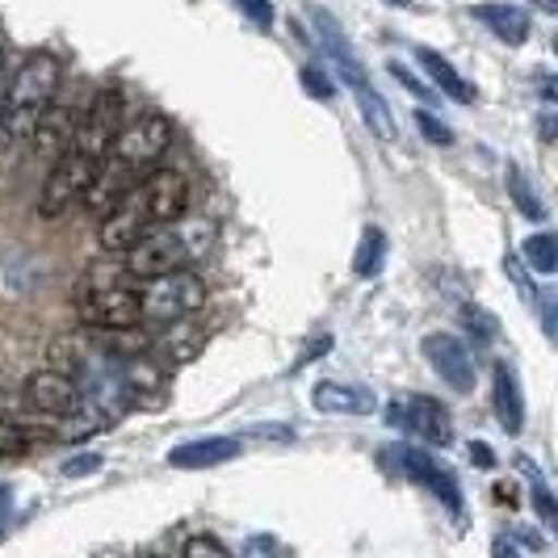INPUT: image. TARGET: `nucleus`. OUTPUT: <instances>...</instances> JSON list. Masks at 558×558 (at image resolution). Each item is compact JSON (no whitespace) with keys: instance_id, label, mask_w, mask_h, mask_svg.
Masks as SVG:
<instances>
[{"instance_id":"nucleus-1","label":"nucleus","mask_w":558,"mask_h":558,"mask_svg":"<svg viewBox=\"0 0 558 558\" xmlns=\"http://www.w3.org/2000/svg\"><path fill=\"white\" fill-rule=\"evenodd\" d=\"M56 88H59V59L47 56V51L29 56L22 63V72L13 76V84L4 88V126L0 131L9 140H29L43 110L51 106Z\"/></svg>"},{"instance_id":"nucleus-2","label":"nucleus","mask_w":558,"mask_h":558,"mask_svg":"<svg viewBox=\"0 0 558 558\" xmlns=\"http://www.w3.org/2000/svg\"><path fill=\"white\" fill-rule=\"evenodd\" d=\"M202 303H206V286L185 265L181 269H168L160 278H147V286L140 290L143 324H172L181 315L202 311Z\"/></svg>"},{"instance_id":"nucleus-3","label":"nucleus","mask_w":558,"mask_h":558,"mask_svg":"<svg viewBox=\"0 0 558 558\" xmlns=\"http://www.w3.org/2000/svg\"><path fill=\"white\" fill-rule=\"evenodd\" d=\"M101 160H93V156H84V151H63L51 168V177L43 181V194H38V215L43 219H59V215H68L72 206H81L84 194H88V185H93V172H97Z\"/></svg>"},{"instance_id":"nucleus-4","label":"nucleus","mask_w":558,"mask_h":558,"mask_svg":"<svg viewBox=\"0 0 558 558\" xmlns=\"http://www.w3.org/2000/svg\"><path fill=\"white\" fill-rule=\"evenodd\" d=\"M122 118H126V93L118 84H106L97 93V101L88 106L84 118H76V140H72V151H84L93 160H101L110 151V143L118 140L122 131Z\"/></svg>"},{"instance_id":"nucleus-5","label":"nucleus","mask_w":558,"mask_h":558,"mask_svg":"<svg viewBox=\"0 0 558 558\" xmlns=\"http://www.w3.org/2000/svg\"><path fill=\"white\" fill-rule=\"evenodd\" d=\"M168 143H172V122L165 113H143L131 126L118 131V140L110 143V156H118L122 165H131L140 177H147L151 168L160 165Z\"/></svg>"},{"instance_id":"nucleus-6","label":"nucleus","mask_w":558,"mask_h":558,"mask_svg":"<svg viewBox=\"0 0 558 558\" xmlns=\"http://www.w3.org/2000/svg\"><path fill=\"white\" fill-rule=\"evenodd\" d=\"M81 324L101 332H135L143 324L140 290L131 286H93L81 299Z\"/></svg>"},{"instance_id":"nucleus-7","label":"nucleus","mask_w":558,"mask_h":558,"mask_svg":"<svg viewBox=\"0 0 558 558\" xmlns=\"http://www.w3.org/2000/svg\"><path fill=\"white\" fill-rule=\"evenodd\" d=\"M131 194H135L140 210L147 215V223L168 227L172 219H181L185 206H190V181L177 168H151Z\"/></svg>"},{"instance_id":"nucleus-8","label":"nucleus","mask_w":558,"mask_h":558,"mask_svg":"<svg viewBox=\"0 0 558 558\" xmlns=\"http://www.w3.org/2000/svg\"><path fill=\"white\" fill-rule=\"evenodd\" d=\"M122 256H126V274H131V278H143V281L160 278V274H168V269L190 265V248H185V240H181L177 223L151 227L140 244L126 248Z\"/></svg>"},{"instance_id":"nucleus-9","label":"nucleus","mask_w":558,"mask_h":558,"mask_svg":"<svg viewBox=\"0 0 558 558\" xmlns=\"http://www.w3.org/2000/svg\"><path fill=\"white\" fill-rule=\"evenodd\" d=\"M420 353H424V362L433 365V374L453 387L458 395H471L478 383V369H475V357H471V349L458 340V336L449 332H428L420 340Z\"/></svg>"},{"instance_id":"nucleus-10","label":"nucleus","mask_w":558,"mask_h":558,"mask_svg":"<svg viewBox=\"0 0 558 558\" xmlns=\"http://www.w3.org/2000/svg\"><path fill=\"white\" fill-rule=\"evenodd\" d=\"M307 13H311V26H315V38H319L324 56L332 59V68L340 72V81L349 84V88H362V84H369L362 59H357L353 43H349V34L340 29V22H336L332 13H328L324 4H311Z\"/></svg>"},{"instance_id":"nucleus-11","label":"nucleus","mask_w":558,"mask_h":558,"mask_svg":"<svg viewBox=\"0 0 558 558\" xmlns=\"http://www.w3.org/2000/svg\"><path fill=\"white\" fill-rule=\"evenodd\" d=\"M26 403L43 416H72L81 408V383L63 369H34L26 378Z\"/></svg>"},{"instance_id":"nucleus-12","label":"nucleus","mask_w":558,"mask_h":558,"mask_svg":"<svg viewBox=\"0 0 558 558\" xmlns=\"http://www.w3.org/2000/svg\"><path fill=\"white\" fill-rule=\"evenodd\" d=\"M151 231V223H147V215L140 210V202H135V194H126L122 202H113L110 210L101 215V248L106 252H126L135 248L143 235Z\"/></svg>"},{"instance_id":"nucleus-13","label":"nucleus","mask_w":558,"mask_h":558,"mask_svg":"<svg viewBox=\"0 0 558 558\" xmlns=\"http://www.w3.org/2000/svg\"><path fill=\"white\" fill-rule=\"evenodd\" d=\"M395 458H399V466L416 483H424V492H433L453 517H462V487H458V478L449 475V471H441L424 449H395Z\"/></svg>"},{"instance_id":"nucleus-14","label":"nucleus","mask_w":558,"mask_h":558,"mask_svg":"<svg viewBox=\"0 0 558 558\" xmlns=\"http://www.w3.org/2000/svg\"><path fill=\"white\" fill-rule=\"evenodd\" d=\"M399 428H412L420 441H428V446H453V420H449V408L441 403V399H428V395L408 399L403 424H399Z\"/></svg>"},{"instance_id":"nucleus-15","label":"nucleus","mask_w":558,"mask_h":558,"mask_svg":"<svg viewBox=\"0 0 558 558\" xmlns=\"http://www.w3.org/2000/svg\"><path fill=\"white\" fill-rule=\"evenodd\" d=\"M231 458H240L235 437H197V441H181V446L168 449L172 471H210V466H223Z\"/></svg>"},{"instance_id":"nucleus-16","label":"nucleus","mask_w":558,"mask_h":558,"mask_svg":"<svg viewBox=\"0 0 558 558\" xmlns=\"http://www.w3.org/2000/svg\"><path fill=\"white\" fill-rule=\"evenodd\" d=\"M72 140H76V113L63 110V106H47L38 126H34V135H29L34 151L47 156V160H59L72 147Z\"/></svg>"},{"instance_id":"nucleus-17","label":"nucleus","mask_w":558,"mask_h":558,"mask_svg":"<svg viewBox=\"0 0 558 558\" xmlns=\"http://www.w3.org/2000/svg\"><path fill=\"white\" fill-rule=\"evenodd\" d=\"M311 408L324 416H369L378 403L365 387H344V383H319L311 391Z\"/></svg>"},{"instance_id":"nucleus-18","label":"nucleus","mask_w":558,"mask_h":558,"mask_svg":"<svg viewBox=\"0 0 558 558\" xmlns=\"http://www.w3.org/2000/svg\"><path fill=\"white\" fill-rule=\"evenodd\" d=\"M206 340H210V328H206V324H194L190 315H181V319L165 324V332H160V357L172 365L194 362L197 353L206 349Z\"/></svg>"},{"instance_id":"nucleus-19","label":"nucleus","mask_w":558,"mask_h":558,"mask_svg":"<svg viewBox=\"0 0 558 558\" xmlns=\"http://www.w3.org/2000/svg\"><path fill=\"white\" fill-rule=\"evenodd\" d=\"M475 17L483 22V26L492 29L500 43H508V47H521L525 38H530V13L521 9V4H504V0H492V4H475Z\"/></svg>"},{"instance_id":"nucleus-20","label":"nucleus","mask_w":558,"mask_h":558,"mask_svg":"<svg viewBox=\"0 0 558 558\" xmlns=\"http://www.w3.org/2000/svg\"><path fill=\"white\" fill-rule=\"evenodd\" d=\"M416 63L424 68V76H428V81H433L437 88H441V93H446L449 101H458V106H471V101L478 97L475 84L466 81V76H462V72H458V68H453L446 56H437L433 47H420Z\"/></svg>"},{"instance_id":"nucleus-21","label":"nucleus","mask_w":558,"mask_h":558,"mask_svg":"<svg viewBox=\"0 0 558 558\" xmlns=\"http://www.w3.org/2000/svg\"><path fill=\"white\" fill-rule=\"evenodd\" d=\"M492 399H496V416H500L504 433H521L525 428V395H521V387H517V374H512V365H496V391H492Z\"/></svg>"},{"instance_id":"nucleus-22","label":"nucleus","mask_w":558,"mask_h":558,"mask_svg":"<svg viewBox=\"0 0 558 558\" xmlns=\"http://www.w3.org/2000/svg\"><path fill=\"white\" fill-rule=\"evenodd\" d=\"M353 97H357V106H362V118H365V126L378 135V140H387V143H395V113H391V106L374 93V84H362V88H353Z\"/></svg>"},{"instance_id":"nucleus-23","label":"nucleus","mask_w":558,"mask_h":558,"mask_svg":"<svg viewBox=\"0 0 558 558\" xmlns=\"http://www.w3.org/2000/svg\"><path fill=\"white\" fill-rule=\"evenodd\" d=\"M383 260H387V235H383V227H365L362 240H357V252H353V274L357 278H374L383 269Z\"/></svg>"},{"instance_id":"nucleus-24","label":"nucleus","mask_w":558,"mask_h":558,"mask_svg":"<svg viewBox=\"0 0 558 558\" xmlns=\"http://www.w3.org/2000/svg\"><path fill=\"white\" fill-rule=\"evenodd\" d=\"M521 256H525V265H530L533 274H542V278L558 274V240H555V231H537V235H530V240H525V248H521Z\"/></svg>"},{"instance_id":"nucleus-25","label":"nucleus","mask_w":558,"mask_h":558,"mask_svg":"<svg viewBox=\"0 0 558 558\" xmlns=\"http://www.w3.org/2000/svg\"><path fill=\"white\" fill-rule=\"evenodd\" d=\"M508 194H512L517 210H521L525 219H533V223H542V219H546V206L537 202V194H533V185H530V177L521 172V165H508Z\"/></svg>"},{"instance_id":"nucleus-26","label":"nucleus","mask_w":558,"mask_h":558,"mask_svg":"<svg viewBox=\"0 0 558 558\" xmlns=\"http://www.w3.org/2000/svg\"><path fill=\"white\" fill-rule=\"evenodd\" d=\"M462 319H466V332L475 340H496L500 336V319L483 307H462Z\"/></svg>"},{"instance_id":"nucleus-27","label":"nucleus","mask_w":558,"mask_h":558,"mask_svg":"<svg viewBox=\"0 0 558 558\" xmlns=\"http://www.w3.org/2000/svg\"><path fill=\"white\" fill-rule=\"evenodd\" d=\"M299 81H303V88H307V97H315V101H332L336 84H332V76H328L324 68L307 63V68L299 72Z\"/></svg>"},{"instance_id":"nucleus-28","label":"nucleus","mask_w":558,"mask_h":558,"mask_svg":"<svg viewBox=\"0 0 558 558\" xmlns=\"http://www.w3.org/2000/svg\"><path fill=\"white\" fill-rule=\"evenodd\" d=\"M521 471H530V478H533V508H537V517H542L546 525H555V521H558V508H555V500H550V487L542 483V475L533 471L530 462H521Z\"/></svg>"},{"instance_id":"nucleus-29","label":"nucleus","mask_w":558,"mask_h":558,"mask_svg":"<svg viewBox=\"0 0 558 558\" xmlns=\"http://www.w3.org/2000/svg\"><path fill=\"white\" fill-rule=\"evenodd\" d=\"M416 126H420V135L428 143H437V147H449V143H453V131H449L433 110H416Z\"/></svg>"},{"instance_id":"nucleus-30","label":"nucleus","mask_w":558,"mask_h":558,"mask_svg":"<svg viewBox=\"0 0 558 558\" xmlns=\"http://www.w3.org/2000/svg\"><path fill=\"white\" fill-rule=\"evenodd\" d=\"M26 433H22V424H9V420H0V458H22L26 453Z\"/></svg>"},{"instance_id":"nucleus-31","label":"nucleus","mask_w":558,"mask_h":558,"mask_svg":"<svg viewBox=\"0 0 558 558\" xmlns=\"http://www.w3.org/2000/svg\"><path fill=\"white\" fill-rule=\"evenodd\" d=\"M101 466H106V458H101V453H76V458H68V462H63V475L68 478L101 475Z\"/></svg>"},{"instance_id":"nucleus-32","label":"nucleus","mask_w":558,"mask_h":558,"mask_svg":"<svg viewBox=\"0 0 558 558\" xmlns=\"http://www.w3.org/2000/svg\"><path fill=\"white\" fill-rule=\"evenodd\" d=\"M235 4H240V13H244L248 22H256L260 29L274 26V4H269V0H235Z\"/></svg>"},{"instance_id":"nucleus-33","label":"nucleus","mask_w":558,"mask_h":558,"mask_svg":"<svg viewBox=\"0 0 558 558\" xmlns=\"http://www.w3.org/2000/svg\"><path fill=\"white\" fill-rule=\"evenodd\" d=\"M181 555H215V558H227V546L219 537H190L185 546H181Z\"/></svg>"},{"instance_id":"nucleus-34","label":"nucleus","mask_w":558,"mask_h":558,"mask_svg":"<svg viewBox=\"0 0 558 558\" xmlns=\"http://www.w3.org/2000/svg\"><path fill=\"white\" fill-rule=\"evenodd\" d=\"M391 76H395L399 84H403V88H408L412 97H424V101H433V88H428V84H420L416 76H412L408 68H403V63H391Z\"/></svg>"},{"instance_id":"nucleus-35","label":"nucleus","mask_w":558,"mask_h":558,"mask_svg":"<svg viewBox=\"0 0 558 558\" xmlns=\"http://www.w3.org/2000/svg\"><path fill=\"white\" fill-rule=\"evenodd\" d=\"M533 294H537V303H542V328L555 340V290L546 286V290H533Z\"/></svg>"},{"instance_id":"nucleus-36","label":"nucleus","mask_w":558,"mask_h":558,"mask_svg":"<svg viewBox=\"0 0 558 558\" xmlns=\"http://www.w3.org/2000/svg\"><path fill=\"white\" fill-rule=\"evenodd\" d=\"M471 458H475V466H496V449L492 446H483V441H471Z\"/></svg>"},{"instance_id":"nucleus-37","label":"nucleus","mask_w":558,"mask_h":558,"mask_svg":"<svg viewBox=\"0 0 558 558\" xmlns=\"http://www.w3.org/2000/svg\"><path fill=\"white\" fill-rule=\"evenodd\" d=\"M542 135L555 140V113H542Z\"/></svg>"},{"instance_id":"nucleus-38","label":"nucleus","mask_w":558,"mask_h":558,"mask_svg":"<svg viewBox=\"0 0 558 558\" xmlns=\"http://www.w3.org/2000/svg\"><path fill=\"white\" fill-rule=\"evenodd\" d=\"M533 4H537L546 17H555V13H558V0H533Z\"/></svg>"},{"instance_id":"nucleus-39","label":"nucleus","mask_w":558,"mask_h":558,"mask_svg":"<svg viewBox=\"0 0 558 558\" xmlns=\"http://www.w3.org/2000/svg\"><path fill=\"white\" fill-rule=\"evenodd\" d=\"M4 512H9V492L0 487V521H4Z\"/></svg>"},{"instance_id":"nucleus-40","label":"nucleus","mask_w":558,"mask_h":558,"mask_svg":"<svg viewBox=\"0 0 558 558\" xmlns=\"http://www.w3.org/2000/svg\"><path fill=\"white\" fill-rule=\"evenodd\" d=\"M0 126H4V88H0Z\"/></svg>"}]
</instances>
